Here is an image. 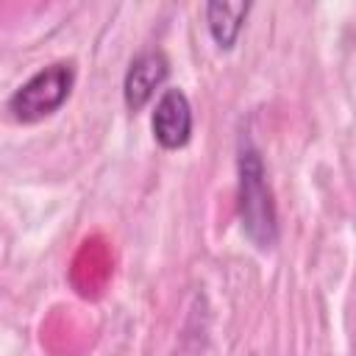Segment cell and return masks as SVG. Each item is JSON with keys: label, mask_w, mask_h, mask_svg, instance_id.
Instances as JSON below:
<instances>
[{"label": "cell", "mask_w": 356, "mask_h": 356, "mask_svg": "<svg viewBox=\"0 0 356 356\" xmlns=\"http://www.w3.org/2000/svg\"><path fill=\"white\" fill-rule=\"evenodd\" d=\"M236 214L245 236L259 250H270L278 242V214L267 184V170L250 139L239 142L236 156Z\"/></svg>", "instance_id": "6da1fadb"}, {"label": "cell", "mask_w": 356, "mask_h": 356, "mask_svg": "<svg viewBox=\"0 0 356 356\" xmlns=\"http://www.w3.org/2000/svg\"><path fill=\"white\" fill-rule=\"evenodd\" d=\"M72 81H75L72 64L58 61V64L42 67L22 86L14 89V95L8 97V114L17 122H39L56 114L67 103L72 92Z\"/></svg>", "instance_id": "7a4b0ae2"}, {"label": "cell", "mask_w": 356, "mask_h": 356, "mask_svg": "<svg viewBox=\"0 0 356 356\" xmlns=\"http://www.w3.org/2000/svg\"><path fill=\"white\" fill-rule=\"evenodd\" d=\"M192 125H195V117H192L189 97L178 86L164 89L156 100L153 120H150L156 142L164 150H178L192 139Z\"/></svg>", "instance_id": "3957f363"}, {"label": "cell", "mask_w": 356, "mask_h": 356, "mask_svg": "<svg viewBox=\"0 0 356 356\" xmlns=\"http://www.w3.org/2000/svg\"><path fill=\"white\" fill-rule=\"evenodd\" d=\"M167 72H170V64L164 58V53L159 50H147V53H139L128 72H125V81H122V97H125V106L131 111H139L145 108L156 89L167 81Z\"/></svg>", "instance_id": "277c9868"}, {"label": "cell", "mask_w": 356, "mask_h": 356, "mask_svg": "<svg viewBox=\"0 0 356 356\" xmlns=\"http://www.w3.org/2000/svg\"><path fill=\"white\" fill-rule=\"evenodd\" d=\"M248 11H250V3H222V0L206 3V25L220 50H231L236 44Z\"/></svg>", "instance_id": "5b68a950"}]
</instances>
